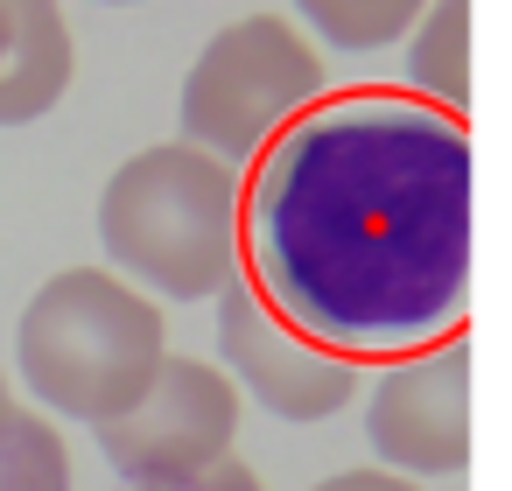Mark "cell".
I'll use <instances>...</instances> for the list:
<instances>
[{
	"mask_svg": "<svg viewBox=\"0 0 512 491\" xmlns=\"http://www.w3.org/2000/svg\"><path fill=\"white\" fill-rule=\"evenodd\" d=\"M470 239V120L400 85L323 92L239 169V281L358 372L463 337Z\"/></svg>",
	"mask_w": 512,
	"mask_h": 491,
	"instance_id": "1",
	"label": "cell"
},
{
	"mask_svg": "<svg viewBox=\"0 0 512 491\" xmlns=\"http://www.w3.org/2000/svg\"><path fill=\"white\" fill-rule=\"evenodd\" d=\"M99 253L148 302H211L239 281V169L190 141L127 155L99 190Z\"/></svg>",
	"mask_w": 512,
	"mask_h": 491,
	"instance_id": "2",
	"label": "cell"
},
{
	"mask_svg": "<svg viewBox=\"0 0 512 491\" xmlns=\"http://www.w3.org/2000/svg\"><path fill=\"white\" fill-rule=\"evenodd\" d=\"M169 358V316L113 267H64L50 274L15 323V372L36 414L64 421H113L141 400L155 365Z\"/></svg>",
	"mask_w": 512,
	"mask_h": 491,
	"instance_id": "3",
	"label": "cell"
},
{
	"mask_svg": "<svg viewBox=\"0 0 512 491\" xmlns=\"http://www.w3.org/2000/svg\"><path fill=\"white\" fill-rule=\"evenodd\" d=\"M330 92L323 50L288 15H246L218 29L176 92V127L190 148L218 155L225 169H246L295 113H309Z\"/></svg>",
	"mask_w": 512,
	"mask_h": 491,
	"instance_id": "4",
	"label": "cell"
},
{
	"mask_svg": "<svg viewBox=\"0 0 512 491\" xmlns=\"http://www.w3.org/2000/svg\"><path fill=\"white\" fill-rule=\"evenodd\" d=\"M239 386L211 365V358H183L169 351L155 365V379L141 386V400L113 421H99V456L113 463L120 491H148V484H176L197 477L204 463L239 449Z\"/></svg>",
	"mask_w": 512,
	"mask_h": 491,
	"instance_id": "5",
	"label": "cell"
},
{
	"mask_svg": "<svg viewBox=\"0 0 512 491\" xmlns=\"http://www.w3.org/2000/svg\"><path fill=\"white\" fill-rule=\"evenodd\" d=\"M365 442L379 470L407 484H435L470 463V330L372 372Z\"/></svg>",
	"mask_w": 512,
	"mask_h": 491,
	"instance_id": "6",
	"label": "cell"
},
{
	"mask_svg": "<svg viewBox=\"0 0 512 491\" xmlns=\"http://www.w3.org/2000/svg\"><path fill=\"white\" fill-rule=\"evenodd\" d=\"M211 309H218V372L239 393H253L267 414L330 421L358 400V365H344V358L316 351L309 337H295L288 323H274L246 281L218 288Z\"/></svg>",
	"mask_w": 512,
	"mask_h": 491,
	"instance_id": "7",
	"label": "cell"
},
{
	"mask_svg": "<svg viewBox=\"0 0 512 491\" xmlns=\"http://www.w3.org/2000/svg\"><path fill=\"white\" fill-rule=\"evenodd\" d=\"M0 127H36L43 113L64 106L71 78H78V43L57 0H0Z\"/></svg>",
	"mask_w": 512,
	"mask_h": 491,
	"instance_id": "8",
	"label": "cell"
},
{
	"mask_svg": "<svg viewBox=\"0 0 512 491\" xmlns=\"http://www.w3.org/2000/svg\"><path fill=\"white\" fill-rule=\"evenodd\" d=\"M407 99L470 120V0H428L407 29Z\"/></svg>",
	"mask_w": 512,
	"mask_h": 491,
	"instance_id": "9",
	"label": "cell"
},
{
	"mask_svg": "<svg viewBox=\"0 0 512 491\" xmlns=\"http://www.w3.org/2000/svg\"><path fill=\"white\" fill-rule=\"evenodd\" d=\"M428 0H295V15L344 57H372V50H400L407 29L421 22Z\"/></svg>",
	"mask_w": 512,
	"mask_h": 491,
	"instance_id": "10",
	"label": "cell"
},
{
	"mask_svg": "<svg viewBox=\"0 0 512 491\" xmlns=\"http://www.w3.org/2000/svg\"><path fill=\"white\" fill-rule=\"evenodd\" d=\"M0 491H71L64 428L22 400L8 407V428H0Z\"/></svg>",
	"mask_w": 512,
	"mask_h": 491,
	"instance_id": "11",
	"label": "cell"
},
{
	"mask_svg": "<svg viewBox=\"0 0 512 491\" xmlns=\"http://www.w3.org/2000/svg\"><path fill=\"white\" fill-rule=\"evenodd\" d=\"M148 491H267L260 484V470L232 449V456H218V463H204L197 477H176V484H148Z\"/></svg>",
	"mask_w": 512,
	"mask_h": 491,
	"instance_id": "12",
	"label": "cell"
},
{
	"mask_svg": "<svg viewBox=\"0 0 512 491\" xmlns=\"http://www.w3.org/2000/svg\"><path fill=\"white\" fill-rule=\"evenodd\" d=\"M309 491H421V484H407V477H393V470H337V477H323V484H309Z\"/></svg>",
	"mask_w": 512,
	"mask_h": 491,
	"instance_id": "13",
	"label": "cell"
},
{
	"mask_svg": "<svg viewBox=\"0 0 512 491\" xmlns=\"http://www.w3.org/2000/svg\"><path fill=\"white\" fill-rule=\"evenodd\" d=\"M8 407H15V393H8V372H0V428H8Z\"/></svg>",
	"mask_w": 512,
	"mask_h": 491,
	"instance_id": "14",
	"label": "cell"
},
{
	"mask_svg": "<svg viewBox=\"0 0 512 491\" xmlns=\"http://www.w3.org/2000/svg\"><path fill=\"white\" fill-rule=\"evenodd\" d=\"M99 8H141V0H99Z\"/></svg>",
	"mask_w": 512,
	"mask_h": 491,
	"instance_id": "15",
	"label": "cell"
},
{
	"mask_svg": "<svg viewBox=\"0 0 512 491\" xmlns=\"http://www.w3.org/2000/svg\"><path fill=\"white\" fill-rule=\"evenodd\" d=\"M0 43H8V22H0Z\"/></svg>",
	"mask_w": 512,
	"mask_h": 491,
	"instance_id": "16",
	"label": "cell"
}]
</instances>
